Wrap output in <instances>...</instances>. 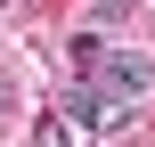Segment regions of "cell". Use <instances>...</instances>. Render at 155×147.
I'll return each instance as SVG.
<instances>
[{"label": "cell", "instance_id": "6da1fadb", "mask_svg": "<svg viewBox=\"0 0 155 147\" xmlns=\"http://www.w3.org/2000/svg\"><path fill=\"white\" fill-rule=\"evenodd\" d=\"M98 90L139 115V98L155 90V49H106V57H98Z\"/></svg>", "mask_w": 155, "mask_h": 147}, {"label": "cell", "instance_id": "7a4b0ae2", "mask_svg": "<svg viewBox=\"0 0 155 147\" xmlns=\"http://www.w3.org/2000/svg\"><path fill=\"white\" fill-rule=\"evenodd\" d=\"M98 57H106L98 33H74V41H65V65H74V74H98Z\"/></svg>", "mask_w": 155, "mask_h": 147}, {"label": "cell", "instance_id": "277c9868", "mask_svg": "<svg viewBox=\"0 0 155 147\" xmlns=\"http://www.w3.org/2000/svg\"><path fill=\"white\" fill-rule=\"evenodd\" d=\"M123 8H131V0H98V16H106V25H114V16H123Z\"/></svg>", "mask_w": 155, "mask_h": 147}, {"label": "cell", "instance_id": "3957f363", "mask_svg": "<svg viewBox=\"0 0 155 147\" xmlns=\"http://www.w3.org/2000/svg\"><path fill=\"white\" fill-rule=\"evenodd\" d=\"M33 147H65V131H57V123H41V131H33Z\"/></svg>", "mask_w": 155, "mask_h": 147}]
</instances>
